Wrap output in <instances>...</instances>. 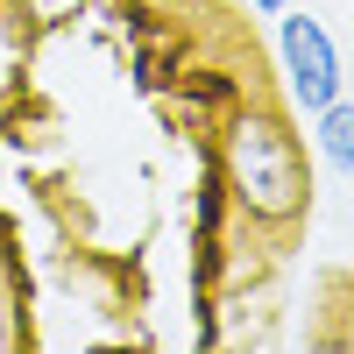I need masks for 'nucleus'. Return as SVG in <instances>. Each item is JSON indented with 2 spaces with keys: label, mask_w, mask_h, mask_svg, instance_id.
<instances>
[{
  "label": "nucleus",
  "mask_w": 354,
  "mask_h": 354,
  "mask_svg": "<svg viewBox=\"0 0 354 354\" xmlns=\"http://www.w3.org/2000/svg\"><path fill=\"white\" fill-rule=\"evenodd\" d=\"M220 170L234 205L255 227H298L312 213V163L298 128L283 121L277 106H241L220 135Z\"/></svg>",
  "instance_id": "f257e3e1"
},
{
  "label": "nucleus",
  "mask_w": 354,
  "mask_h": 354,
  "mask_svg": "<svg viewBox=\"0 0 354 354\" xmlns=\"http://www.w3.org/2000/svg\"><path fill=\"white\" fill-rule=\"evenodd\" d=\"M277 50H283V71H290V93H298L305 113H319L326 100H340V57L326 43V28L312 15H283L277 28Z\"/></svg>",
  "instance_id": "f03ea898"
},
{
  "label": "nucleus",
  "mask_w": 354,
  "mask_h": 354,
  "mask_svg": "<svg viewBox=\"0 0 354 354\" xmlns=\"http://www.w3.org/2000/svg\"><path fill=\"white\" fill-rule=\"evenodd\" d=\"M319 149H326L340 170L354 163V113H347V100H326V106H319Z\"/></svg>",
  "instance_id": "7ed1b4c3"
},
{
  "label": "nucleus",
  "mask_w": 354,
  "mask_h": 354,
  "mask_svg": "<svg viewBox=\"0 0 354 354\" xmlns=\"http://www.w3.org/2000/svg\"><path fill=\"white\" fill-rule=\"evenodd\" d=\"M255 8H262V15H283V8H290V0H255Z\"/></svg>",
  "instance_id": "20e7f679"
}]
</instances>
